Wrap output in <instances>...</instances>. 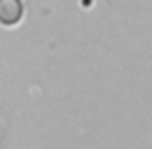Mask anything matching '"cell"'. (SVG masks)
Wrapping results in <instances>:
<instances>
[{"label": "cell", "instance_id": "cell-1", "mask_svg": "<svg viewBox=\"0 0 152 149\" xmlns=\"http://www.w3.org/2000/svg\"><path fill=\"white\" fill-rule=\"evenodd\" d=\"M23 18L21 0H0V23L6 27L18 25Z\"/></svg>", "mask_w": 152, "mask_h": 149}]
</instances>
